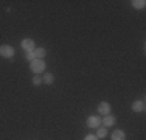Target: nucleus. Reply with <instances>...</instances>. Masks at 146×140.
<instances>
[{
    "label": "nucleus",
    "instance_id": "obj_1",
    "mask_svg": "<svg viewBox=\"0 0 146 140\" xmlns=\"http://www.w3.org/2000/svg\"><path fill=\"white\" fill-rule=\"evenodd\" d=\"M30 69L33 70L34 73H40V72H44V69H45V62L42 59H34V61L30 62Z\"/></svg>",
    "mask_w": 146,
    "mask_h": 140
},
{
    "label": "nucleus",
    "instance_id": "obj_2",
    "mask_svg": "<svg viewBox=\"0 0 146 140\" xmlns=\"http://www.w3.org/2000/svg\"><path fill=\"white\" fill-rule=\"evenodd\" d=\"M0 56L2 58H13L14 56V48L11 45H0Z\"/></svg>",
    "mask_w": 146,
    "mask_h": 140
},
{
    "label": "nucleus",
    "instance_id": "obj_3",
    "mask_svg": "<svg viewBox=\"0 0 146 140\" xmlns=\"http://www.w3.org/2000/svg\"><path fill=\"white\" fill-rule=\"evenodd\" d=\"M20 45H22V48H23L25 51H33L34 48H36V45H34V41H33V39H23Z\"/></svg>",
    "mask_w": 146,
    "mask_h": 140
},
{
    "label": "nucleus",
    "instance_id": "obj_4",
    "mask_svg": "<svg viewBox=\"0 0 146 140\" xmlns=\"http://www.w3.org/2000/svg\"><path fill=\"white\" fill-rule=\"evenodd\" d=\"M100 125H101V120H100V117H96V115H92V117L87 118L89 128H100Z\"/></svg>",
    "mask_w": 146,
    "mask_h": 140
},
{
    "label": "nucleus",
    "instance_id": "obj_5",
    "mask_svg": "<svg viewBox=\"0 0 146 140\" xmlns=\"http://www.w3.org/2000/svg\"><path fill=\"white\" fill-rule=\"evenodd\" d=\"M98 112L101 115H109L110 114V104L106 103V101H103V103H100L98 106Z\"/></svg>",
    "mask_w": 146,
    "mask_h": 140
},
{
    "label": "nucleus",
    "instance_id": "obj_6",
    "mask_svg": "<svg viewBox=\"0 0 146 140\" xmlns=\"http://www.w3.org/2000/svg\"><path fill=\"white\" fill-rule=\"evenodd\" d=\"M132 111L134 112H143L145 111V101H141V100L134 101V103H132Z\"/></svg>",
    "mask_w": 146,
    "mask_h": 140
},
{
    "label": "nucleus",
    "instance_id": "obj_7",
    "mask_svg": "<svg viewBox=\"0 0 146 140\" xmlns=\"http://www.w3.org/2000/svg\"><path fill=\"white\" fill-rule=\"evenodd\" d=\"M103 125L104 126H113L115 125V117H113V115H106V117L103 118Z\"/></svg>",
    "mask_w": 146,
    "mask_h": 140
},
{
    "label": "nucleus",
    "instance_id": "obj_8",
    "mask_svg": "<svg viewBox=\"0 0 146 140\" xmlns=\"http://www.w3.org/2000/svg\"><path fill=\"white\" fill-rule=\"evenodd\" d=\"M124 139H126V134L123 131H120V129L112 132V140H124Z\"/></svg>",
    "mask_w": 146,
    "mask_h": 140
},
{
    "label": "nucleus",
    "instance_id": "obj_9",
    "mask_svg": "<svg viewBox=\"0 0 146 140\" xmlns=\"http://www.w3.org/2000/svg\"><path fill=\"white\" fill-rule=\"evenodd\" d=\"M33 53H34V58H36V59H42L44 56L47 55V51H45V48L40 47V48H34Z\"/></svg>",
    "mask_w": 146,
    "mask_h": 140
},
{
    "label": "nucleus",
    "instance_id": "obj_10",
    "mask_svg": "<svg viewBox=\"0 0 146 140\" xmlns=\"http://www.w3.org/2000/svg\"><path fill=\"white\" fill-rule=\"evenodd\" d=\"M131 3H132V6H134V8H137V9L145 8V5H146L145 0H134V2H131Z\"/></svg>",
    "mask_w": 146,
    "mask_h": 140
},
{
    "label": "nucleus",
    "instance_id": "obj_11",
    "mask_svg": "<svg viewBox=\"0 0 146 140\" xmlns=\"http://www.w3.org/2000/svg\"><path fill=\"white\" fill-rule=\"evenodd\" d=\"M42 81H44L45 84H51V83L54 81V76L51 75V73H47V75L44 76V79H42Z\"/></svg>",
    "mask_w": 146,
    "mask_h": 140
},
{
    "label": "nucleus",
    "instance_id": "obj_12",
    "mask_svg": "<svg viewBox=\"0 0 146 140\" xmlns=\"http://www.w3.org/2000/svg\"><path fill=\"white\" fill-rule=\"evenodd\" d=\"M107 135V129L106 128H98V134H96V137L98 139H103Z\"/></svg>",
    "mask_w": 146,
    "mask_h": 140
},
{
    "label": "nucleus",
    "instance_id": "obj_13",
    "mask_svg": "<svg viewBox=\"0 0 146 140\" xmlns=\"http://www.w3.org/2000/svg\"><path fill=\"white\" fill-rule=\"evenodd\" d=\"M25 59L31 62V61H34L36 58H34V53H33V51H27V53H25Z\"/></svg>",
    "mask_w": 146,
    "mask_h": 140
},
{
    "label": "nucleus",
    "instance_id": "obj_14",
    "mask_svg": "<svg viewBox=\"0 0 146 140\" xmlns=\"http://www.w3.org/2000/svg\"><path fill=\"white\" fill-rule=\"evenodd\" d=\"M40 83H42V78H39V76H34V78H33V84H34V86H39V84Z\"/></svg>",
    "mask_w": 146,
    "mask_h": 140
},
{
    "label": "nucleus",
    "instance_id": "obj_15",
    "mask_svg": "<svg viewBox=\"0 0 146 140\" xmlns=\"http://www.w3.org/2000/svg\"><path fill=\"white\" fill-rule=\"evenodd\" d=\"M84 140H98V137L96 135H86Z\"/></svg>",
    "mask_w": 146,
    "mask_h": 140
}]
</instances>
